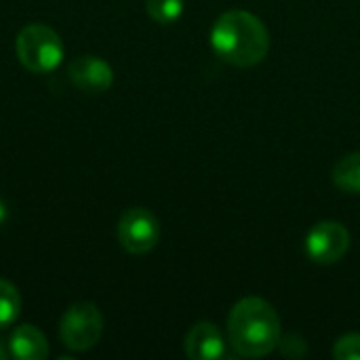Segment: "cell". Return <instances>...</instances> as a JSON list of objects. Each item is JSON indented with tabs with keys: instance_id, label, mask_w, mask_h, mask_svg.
Returning a JSON list of instances; mask_svg holds the SVG:
<instances>
[{
	"instance_id": "cell-1",
	"label": "cell",
	"mask_w": 360,
	"mask_h": 360,
	"mask_svg": "<svg viewBox=\"0 0 360 360\" xmlns=\"http://www.w3.org/2000/svg\"><path fill=\"white\" fill-rule=\"evenodd\" d=\"M211 46L219 59L236 68L262 63L270 51V34L259 17L232 8L217 17L211 30Z\"/></svg>"
},
{
	"instance_id": "cell-2",
	"label": "cell",
	"mask_w": 360,
	"mask_h": 360,
	"mask_svg": "<svg viewBox=\"0 0 360 360\" xmlns=\"http://www.w3.org/2000/svg\"><path fill=\"white\" fill-rule=\"evenodd\" d=\"M228 342L247 359L268 356L281 342V319L274 306L262 297H243L228 314Z\"/></svg>"
},
{
	"instance_id": "cell-3",
	"label": "cell",
	"mask_w": 360,
	"mask_h": 360,
	"mask_svg": "<svg viewBox=\"0 0 360 360\" xmlns=\"http://www.w3.org/2000/svg\"><path fill=\"white\" fill-rule=\"evenodd\" d=\"M15 51L21 65L32 74H49L63 61L65 46L59 34L44 23H27L15 40Z\"/></svg>"
},
{
	"instance_id": "cell-4",
	"label": "cell",
	"mask_w": 360,
	"mask_h": 360,
	"mask_svg": "<svg viewBox=\"0 0 360 360\" xmlns=\"http://www.w3.org/2000/svg\"><path fill=\"white\" fill-rule=\"evenodd\" d=\"M103 333V316L91 302H78L70 306L59 323V340L74 352H86L95 348Z\"/></svg>"
},
{
	"instance_id": "cell-5",
	"label": "cell",
	"mask_w": 360,
	"mask_h": 360,
	"mask_svg": "<svg viewBox=\"0 0 360 360\" xmlns=\"http://www.w3.org/2000/svg\"><path fill=\"white\" fill-rule=\"evenodd\" d=\"M118 240L131 255L150 253L160 240V224L156 215L143 207H133L118 221Z\"/></svg>"
},
{
	"instance_id": "cell-6",
	"label": "cell",
	"mask_w": 360,
	"mask_h": 360,
	"mask_svg": "<svg viewBox=\"0 0 360 360\" xmlns=\"http://www.w3.org/2000/svg\"><path fill=\"white\" fill-rule=\"evenodd\" d=\"M350 249V232L340 221H321L306 236V253L314 264L340 262Z\"/></svg>"
},
{
	"instance_id": "cell-7",
	"label": "cell",
	"mask_w": 360,
	"mask_h": 360,
	"mask_svg": "<svg viewBox=\"0 0 360 360\" xmlns=\"http://www.w3.org/2000/svg\"><path fill=\"white\" fill-rule=\"evenodd\" d=\"M68 78L72 84L89 95L105 93L114 82V70L112 65L95 55H82L70 61L68 65Z\"/></svg>"
},
{
	"instance_id": "cell-8",
	"label": "cell",
	"mask_w": 360,
	"mask_h": 360,
	"mask_svg": "<svg viewBox=\"0 0 360 360\" xmlns=\"http://www.w3.org/2000/svg\"><path fill=\"white\" fill-rule=\"evenodd\" d=\"M186 354L192 360H215L221 359L226 352V342L221 331L213 323H196L184 342Z\"/></svg>"
},
{
	"instance_id": "cell-9",
	"label": "cell",
	"mask_w": 360,
	"mask_h": 360,
	"mask_svg": "<svg viewBox=\"0 0 360 360\" xmlns=\"http://www.w3.org/2000/svg\"><path fill=\"white\" fill-rule=\"evenodd\" d=\"M8 352L13 359L42 360L49 356V342L44 333L34 325H21L8 340Z\"/></svg>"
},
{
	"instance_id": "cell-10",
	"label": "cell",
	"mask_w": 360,
	"mask_h": 360,
	"mask_svg": "<svg viewBox=\"0 0 360 360\" xmlns=\"http://www.w3.org/2000/svg\"><path fill=\"white\" fill-rule=\"evenodd\" d=\"M333 184L346 194H360V152L346 154L335 162Z\"/></svg>"
},
{
	"instance_id": "cell-11",
	"label": "cell",
	"mask_w": 360,
	"mask_h": 360,
	"mask_svg": "<svg viewBox=\"0 0 360 360\" xmlns=\"http://www.w3.org/2000/svg\"><path fill=\"white\" fill-rule=\"evenodd\" d=\"M21 310V295L17 291V287L6 281L0 278V329L11 327Z\"/></svg>"
},
{
	"instance_id": "cell-12",
	"label": "cell",
	"mask_w": 360,
	"mask_h": 360,
	"mask_svg": "<svg viewBox=\"0 0 360 360\" xmlns=\"http://www.w3.org/2000/svg\"><path fill=\"white\" fill-rule=\"evenodd\" d=\"M146 11L156 23L169 25L181 17L184 0H146Z\"/></svg>"
},
{
	"instance_id": "cell-13",
	"label": "cell",
	"mask_w": 360,
	"mask_h": 360,
	"mask_svg": "<svg viewBox=\"0 0 360 360\" xmlns=\"http://www.w3.org/2000/svg\"><path fill=\"white\" fill-rule=\"evenodd\" d=\"M338 360H360V333H346L333 346Z\"/></svg>"
},
{
	"instance_id": "cell-14",
	"label": "cell",
	"mask_w": 360,
	"mask_h": 360,
	"mask_svg": "<svg viewBox=\"0 0 360 360\" xmlns=\"http://www.w3.org/2000/svg\"><path fill=\"white\" fill-rule=\"evenodd\" d=\"M6 217H8V209H6L4 200H0V226L6 221Z\"/></svg>"
},
{
	"instance_id": "cell-15",
	"label": "cell",
	"mask_w": 360,
	"mask_h": 360,
	"mask_svg": "<svg viewBox=\"0 0 360 360\" xmlns=\"http://www.w3.org/2000/svg\"><path fill=\"white\" fill-rule=\"evenodd\" d=\"M11 356V352H8V348H4L2 344H0V360H6Z\"/></svg>"
}]
</instances>
